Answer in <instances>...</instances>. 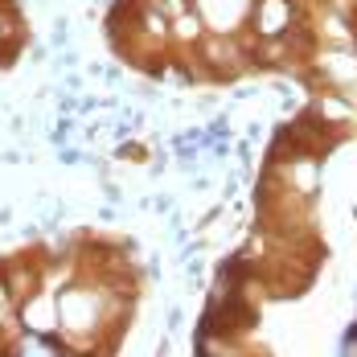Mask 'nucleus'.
<instances>
[{
    "label": "nucleus",
    "instance_id": "nucleus-2",
    "mask_svg": "<svg viewBox=\"0 0 357 357\" xmlns=\"http://www.w3.org/2000/svg\"><path fill=\"white\" fill-rule=\"evenodd\" d=\"M29 50V17L21 0H0V74H8Z\"/></svg>",
    "mask_w": 357,
    "mask_h": 357
},
{
    "label": "nucleus",
    "instance_id": "nucleus-1",
    "mask_svg": "<svg viewBox=\"0 0 357 357\" xmlns=\"http://www.w3.org/2000/svg\"><path fill=\"white\" fill-rule=\"evenodd\" d=\"M136 308L119 238L74 230L0 255V357H115Z\"/></svg>",
    "mask_w": 357,
    "mask_h": 357
}]
</instances>
